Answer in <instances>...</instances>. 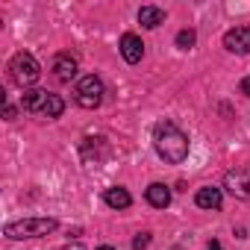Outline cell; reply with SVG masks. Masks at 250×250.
<instances>
[{
    "instance_id": "obj_12",
    "label": "cell",
    "mask_w": 250,
    "mask_h": 250,
    "mask_svg": "<svg viewBox=\"0 0 250 250\" xmlns=\"http://www.w3.org/2000/svg\"><path fill=\"white\" fill-rule=\"evenodd\" d=\"M106 203L112 206V209H127L130 203H133V197H130V191L127 188H121V186H115V188H106Z\"/></svg>"
},
{
    "instance_id": "obj_14",
    "label": "cell",
    "mask_w": 250,
    "mask_h": 250,
    "mask_svg": "<svg viewBox=\"0 0 250 250\" xmlns=\"http://www.w3.org/2000/svg\"><path fill=\"white\" fill-rule=\"evenodd\" d=\"M194 42H197V33H194V30H180V33H177V47H180V50L194 47Z\"/></svg>"
},
{
    "instance_id": "obj_20",
    "label": "cell",
    "mask_w": 250,
    "mask_h": 250,
    "mask_svg": "<svg viewBox=\"0 0 250 250\" xmlns=\"http://www.w3.org/2000/svg\"><path fill=\"white\" fill-rule=\"evenodd\" d=\"M97 250H115V247H106V244H103V247H97Z\"/></svg>"
},
{
    "instance_id": "obj_9",
    "label": "cell",
    "mask_w": 250,
    "mask_h": 250,
    "mask_svg": "<svg viewBox=\"0 0 250 250\" xmlns=\"http://www.w3.org/2000/svg\"><path fill=\"white\" fill-rule=\"evenodd\" d=\"M121 56L127 59L130 65L142 62V56H145V44H142V39H139L136 33H124V36H121Z\"/></svg>"
},
{
    "instance_id": "obj_4",
    "label": "cell",
    "mask_w": 250,
    "mask_h": 250,
    "mask_svg": "<svg viewBox=\"0 0 250 250\" xmlns=\"http://www.w3.org/2000/svg\"><path fill=\"white\" fill-rule=\"evenodd\" d=\"M56 229V221L53 218H24V221H12L6 224V238H42V235H50Z\"/></svg>"
},
{
    "instance_id": "obj_16",
    "label": "cell",
    "mask_w": 250,
    "mask_h": 250,
    "mask_svg": "<svg viewBox=\"0 0 250 250\" xmlns=\"http://www.w3.org/2000/svg\"><path fill=\"white\" fill-rule=\"evenodd\" d=\"M241 94H244V97H250V77H244V80H241Z\"/></svg>"
},
{
    "instance_id": "obj_3",
    "label": "cell",
    "mask_w": 250,
    "mask_h": 250,
    "mask_svg": "<svg viewBox=\"0 0 250 250\" xmlns=\"http://www.w3.org/2000/svg\"><path fill=\"white\" fill-rule=\"evenodd\" d=\"M9 77H12V83H15V85L30 88V85L42 77V65H39V59H36L33 53L21 50V53H15V56H12V62H9Z\"/></svg>"
},
{
    "instance_id": "obj_17",
    "label": "cell",
    "mask_w": 250,
    "mask_h": 250,
    "mask_svg": "<svg viewBox=\"0 0 250 250\" xmlns=\"http://www.w3.org/2000/svg\"><path fill=\"white\" fill-rule=\"evenodd\" d=\"M3 115H6V121H12V118H15V106H6Z\"/></svg>"
},
{
    "instance_id": "obj_18",
    "label": "cell",
    "mask_w": 250,
    "mask_h": 250,
    "mask_svg": "<svg viewBox=\"0 0 250 250\" xmlns=\"http://www.w3.org/2000/svg\"><path fill=\"white\" fill-rule=\"evenodd\" d=\"M209 250H224V247H221L218 241H209Z\"/></svg>"
},
{
    "instance_id": "obj_2",
    "label": "cell",
    "mask_w": 250,
    "mask_h": 250,
    "mask_svg": "<svg viewBox=\"0 0 250 250\" xmlns=\"http://www.w3.org/2000/svg\"><path fill=\"white\" fill-rule=\"evenodd\" d=\"M21 106H24V112L39 115V118H59V115L65 112V100H62L59 94L42 91V88H30V91H24Z\"/></svg>"
},
{
    "instance_id": "obj_10",
    "label": "cell",
    "mask_w": 250,
    "mask_h": 250,
    "mask_svg": "<svg viewBox=\"0 0 250 250\" xmlns=\"http://www.w3.org/2000/svg\"><path fill=\"white\" fill-rule=\"evenodd\" d=\"M145 197H147V203H150V206L165 209V206L171 203V188H168V186H162V183H150V186H147V191H145Z\"/></svg>"
},
{
    "instance_id": "obj_7",
    "label": "cell",
    "mask_w": 250,
    "mask_h": 250,
    "mask_svg": "<svg viewBox=\"0 0 250 250\" xmlns=\"http://www.w3.org/2000/svg\"><path fill=\"white\" fill-rule=\"evenodd\" d=\"M224 47L229 53H238V56L250 53V24H241V27L227 30L224 33Z\"/></svg>"
},
{
    "instance_id": "obj_19",
    "label": "cell",
    "mask_w": 250,
    "mask_h": 250,
    "mask_svg": "<svg viewBox=\"0 0 250 250\" xmlns=\"http://www.w3.org/2000/svg\"><path fill=\"white\" fill-rule=\"evenodd\" d=\"M62 250H83L80 244H71V247H62Z\"/></svg>"
},
{
    "instance_id": "obj_13",
    "label": "cell",
    "mask_w": 250,
    "mask_h": 250,
    "mask_svg": "<svg viewBox=\"0 0 250 250\" xmlns=\"http://www.w3.org/2000/svg\"><path fill=\"white\" fill-rule=\"evenodd\" d=\"M139 21L147 27V30H156L159 24H165V12L159 6H142L139 9Z\"/></svg>"
},
{
    "instance_id": "obj_6",
    "label": "cell",
    "mask_w": 250,
    "mask_h": 250,
    "mask_svg": "<svg viewBox=\"0 0 250 250\" xmlns=\"http://www.w3.org/2000/svg\"><path fill=\"white\" fill-rule=\"evenodd\" d=\"M224 188L238 197V200H247L250 203V168H235V171H227L224 177Z\"/></svg>"
},
{
    "instance_id": "obj_11",
    "label": "cell",
    "mask_w": 250,
    "mask_h": 250,
    "mask_svg": "<svg viewBox=\"0 0 250 250\" xmlns=\"http://www.w3.org/2000/svg\"><path fill=\"white\" fill-rule=\"evenodd\" d=\"M221 188H212V186H206V188H200L197 194H194V203L200 206V209H221Z\"/></svg>"
},
{
    "instance_id": "obj_1",
    "label": "cell",
    "mask_w": 250,
    "mask_h": 250,
    "mask_svg": "<svg viewBox=\"0 0 250 250\" xmlns=\"http://www.w3.org/2000/svg\"><path fill=\"white\" fill-rule=\"evenodd\" d=\"M153 145H156V153L165 162H171V165H180V162L188 159V136L177 127V124H171V121H165V124L156 127Z\"/></svg>"
},
{
    "instance_id": "obj_15",
    "label": "cell",
    "mask_w": 250,
    "mask_h": 250,
    "mask_svg": "<svg viewBox=\"0 0 250 250\" xmlns=\"http://www.w3.org/2000/svg\"><path fill=\"white\" fill-rule=\"evenodd\" d=\"M147 244H150V232H139V235L133 238V247H136V250H145Z\"/></svg>"
},
{
    "instance_id": "obj_5",
    "label": "cell",
    "mask_w": 250,
    "mask_h": 250,
    "mask_svg": "<svg viewBox=\"0 0 250 250\" xmlns=\"http://www.w3.org/2000/svg\"><path fill=\"white\" fill-rule=\"evenodd\" d=\"M103 80L100 77H94V74H85L77 85H74V100H77V106H83V109H97L100 103H103Z\"/></svg>"
},
{
    "instance_id": "obj_8",
    "label": "cell",
    "mask_w": 250,
    "mask_h": 250,
    "mask_svg": "<svg viewBox=\"0 0 250 250\" xmlns=\"http://www.w3.org/2000/svg\"><path fill=\"white\" fill-rule=\"evenodd\" d=\"M50 71H53L56 83H71V80L77 77V56H71V53H59V56L53 59Z\"/></svg>"
}]
</instances>
